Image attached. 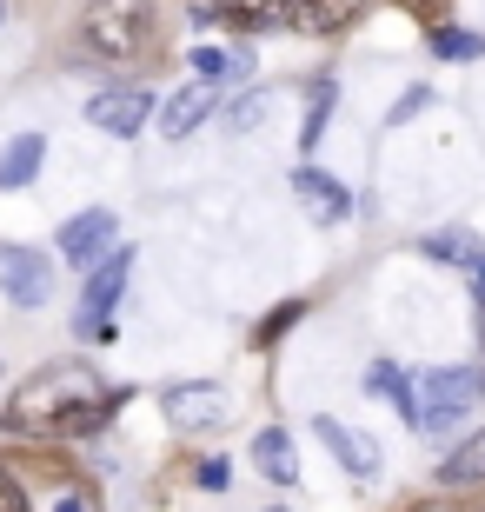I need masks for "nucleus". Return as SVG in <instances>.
Here are the masks:
<instances>
[{
  "label": "nucleus",
  "instance_id": "obj_1",
  "mask_svg": "<svg viewBox=\"0 0 485 512\" xmlns=\"http://www.w3.org/2000/svg\"><path fill=\"white\" fill-rule=\"evenodd\" d=\"M113 399H120V393L100 380L94 366L54 360V366H40L34 380H27L14 399H7V426H14V433H54V439H74V433H94L100 419H107Z\"/></svg>",
  "mask_w": 485,
  "mask_h": 512
},
{
  "label": "nucleus",
  "instance_id": "obj_2",
  "mask_svg": "<svg viewBox=\"0 0 485 512\" xmlns=\"http://www.w3.org/2000/svg\"><path fill=\"white\" fill-rule=\"evenodd\" d=\"M80 40H87L100 60L147 54V40H153V0H94V7L80 14Z\"/></svg>",
  "mask_w": 485,
  "mask_h": 512
},
{
  "label": "nucleus",
  "instance_id": "obj_3",
  "mask_svg": "<svg viewBox=\"0 0 485 512\" xmlns=\"http://www.w3.org/2000/svg\"><path fill=\"white\" fill-rule=\"evenodd\" d=\"M479 373H466V366H439V373H419L412 380V426L432 439H446L459 419L472 413V399H479Z\"/></svg>",
  "mask_w": 485,
  "mask_h": 512
},
{
  "label": "nucleus",
  "instance_id": "obj_4",
  "mask_svg": "<svg viewBox=\"0 0 485 512\" xmlns=\"http://www.w3.org/2000/svg\"><path fill=\"white\" fill-rule=\"evenodd\" d=\"M160 413L180 426V433H220L226 419H233V399H226V386L213 380H180L160 393Z\"/></svg>",
  "mask_w": 485,
  "mask_h": 512
},
{
  "label": "nucleus",
  "instance_id": "obj_5",
  "mask_svg": "<svg viewBox=\"0 0 485 512\" xmlns=\"http://www.w3.org/2000/svg\"><path fill=\"white\" fill-rule=\"evenodd\" d=\"M127 273H133V253H127V247H120L113 260H100L94 273H87V293H80V313H74V326L87 333V340H113L107 313L120 306V293H127Z\"/></svg>",
  "mask_w": 485,
  "mask_h": 512
},
{
  "label": "nucleus",
  "instance_id": "obj_6",
  "mask_svg": "<svg viewBox=\"0 0 485 512\" xmlns=\"http://www.w3.org/2000/svg\"><path fill=\"white\" fill-rule=\"evenodd\" d=\"M0 293L14 306H47L54 300V260L40 247H7L0 240Z\"/></svg>",
  "mask_w": 485,
  "mask_h": 512
},
{
  "label": "nucleus",
  "instance_id": "obj_7",
  "mask_svg": "<svg viewBox=\"0 0 485 512\" xmlns=\"http://www.w3.org/2000/svg\"><path fill=\"white\" fill-rule=\"evenodd\" d=\"M147 120H153V94L147 87H100V94L87 100V127L113 133V140L147 133Z\"/></svg>",
  "mask_w": 485,
  "mask_h": 512
},
{
  "label": "nucleus",
  "instance_id": "obj_8",
  "mask_svg": "<svg viewBox=\"0 0 485 512\" xmlns=\"http://www.w3.org/2000/svg\"><path fill=\"white\" fill-rule=\"evenodd\" d=\"M113 233H120V220H113L107 207H87V213H74L67 227H60V260H74V266H87L94 273V260H113Z\"/></svg>",
  "mask_w": 485,
  "mask_h": 512
},
{
  "label": "nucleus",
  "instance_id": "obj_9",
  "mask_svg": "<svg viewBox=\"0 0 485 512\" xmlns=\"http://www.w3.org/2000/svg\"><path fill=\"white\" fill-rule=\"evenodd\" d=\"M293 193H299V207L313 213L319 227H339L346 213H353V193L339 187L326 167H313V160H299V173H293Z\"/></svg>",
  "mask_w": 485,
  "mask_h": 512
},
{
  "label": "nucleus",
  "instance_id": "obj_10",
  "mask_svg": "<svg viewBox=\"0 0 485 512\" xmlns=\"http://www.w3.org/2000/svg\"><path fill=\"white\" fill-rule=\"evenodd\" d=\"M313 433L333 446V459H339V466H346L353 479H373V473H379V453H373V439H366V433L339 426V419H313Z\"/></svg>",
  "mask_w": 485,
  "mask_h": 512
},
{
  "label": "nucleus",
  "instance_id": "obj_11",
  "mask_svg": "<svg viewBox=\"0 0 485 512\" xmlns=\"http://www.w3.org/2000/svg\"><path fill=\"white\" fill-rule=\"evenodd\" d=\"M359 14H366V0H293L286 27H299V34H346Z\"/></svg>",
  "mask_w": 485,
  "mask_h": 512
},
{
  "label": "nucleus",
  "instance_id": "obj_12",
  "mask_svg": "<svg viewBox=\"0 0 485 512\" xmlns=\"http://www.w3.org/2000/svg\"><path fill=\"white\" fill-rule=\"evenodd\" d=\"M206 114H213V87H206V80H193V87H180V94L160 107V133H167V140H187Z\"/></svg>",
  "mask_w": 485,
  "mask_h": 512
},
{
  "label": "nucleus",
  "instance_id": "obj_13",
  "mask_svg": "<svg viewBox=\"0 0 485 512\" xmlns=\"http://www.w3.org/2000/svg\"><path fill=\"white\" fill-rule=\"evenodd\" d=\"M40 160H47V133H20V140H7V147H0V193H20L40 173Z\"/></svg>",
  "mask_w": 485,
  "mask_h": 512
},
{
  "label": "nucleus",
  "instance_id": "obj_14",
  "mask_svg": "<svg viewBox=\"0 0 485 512\" xmlns=\"http://www.w3.org/2000/svg\"><path fill=\"white\" fill-rule=\"evenodd\" d=\"M253 466H260L273 486H293L299 479V453H293V439L280 433V426H266V433H253Z\"/></svg>",
  "mask_w": 485,
  "mask_h": 512
},
{
  "label": "nucleus",
  "instance_id": "obj_15",
  "mask_svg": "<svg viewBox=\"0 0 485 512\" xmlns=\"http://www.w3.org/2000/svg\"><path fill=\"white\" fill-rule=\"evenodd\" d=\"M479 479H485V426L466 433L446 459H439V486H479Z\"/></svg>",
  "mask_w": 485,
  "mask_h": 512
},
{
  "label": "nucleus",
  "instance_id": "obj_16",
  "mask_svg": "<svg viewBox=\"0 0 485 512\" xmlns=\"http://www.w3.org/2000/svg\"><path fill=\"white\" fill-rule=\"evenodd\" d=\"M213 14L246 27V34H260V27H280V20L293 14V0H213Z\"/></svg>",
  "mask_w": 485,
  "mask_h": 512
},
{
  "label": "nucleus",
  "instance_id": "obj_17",
  "mask_svg": "<svg viewBox=\"0 0 485 512\" xmlns=\"http://www.w3.org/2000/svg\"><path fill=\"white\" fill-rule=\"evenodd\" d=\"M426 253L432 260H459V266H485V253H479V240H472V233H426Z\"/></svg>",
  "mask_w": 485,
  "mask_h": 512
},
{
  "label": "nucleus",
  "instance_id": "obj_18",
  "mask_svg": "<svg viewBox=\"0 0 485 512\" xmlns=\"http://www.w3.org/2000/svg\"><path fill=\"white\" fill-rule=\"evenodd\" d=\"M326 114H333V80H319V87H313V114H306V127H299V153H313V147H319Z\"/></svg>",
  "mask_w": 485,
  "mask_h": 512
},
{
  "label": "nucleus",
  "instance_id": "obj_19",
  "mask_svg": "<svg viewBox=\"0 0 485 512\" xmlns=\"http://www.w3.org/2000/svg\"><path fill=\"white\" fill-rule=\"evenodd\" d=\"M193 74H200L206 87H220V80H233V74H240V60H233V54H220V47H193Z\"/></svg>",
  "mask_w": 485,
  "mask_h": 512
},
{
  "label": "nucleus",
  "instance_id": "obj_20",
  "mask_svg": "<svg viewBox=\"0 0 485 512\" xmlns=\"http://www.w3.org/2000/svg\"><path fill=\"white\" fill-rule=\"evenodd\" d=\"M432 47H439L446 60H472V54H479V34H459V27H446V34H432Z\"/></svg>",
  "mask_w": 485,
  "mask_h": 512
},
{
  "label": "nucleus",
  "instance_id": "obj_21",
  "mask_svg": "<svg viewBox=\"0 0 485 512\" xmlns=\"http://www.w3.org/2000/svg\"><path fill=\"white\" fill-rule=\"evenodd\" d=\"M0 512H27V493L14 486V473L0 466Z\"/></svg>",
  "mask_w": 485,
  "mask_h": 512
},
{
  "label": "nucleus",
  "instance_id": "obj_22",
  "mask_svg": "<svg viewBox=\"0 0 485 512\" xmlns=\"http://www.w3.org/2000/svg\"><path fill=\"white\" fill-rule=\"evenodd\" d=\"M200 486H213V493H220V486H226V459H206V466H200Z\"/></svg>",
  "mask_w": 485,
  "mask_h": 512
},
{
  "label": "nucleus",
  "instance_id": "obj_23",
  "mask_svg": "<svg viewBox=\"0 0 485 512\" xmlns=\"http://www.w3.org/2000/svg\"><path fill=\"white\" fill-rule=\"evenodd\" d=\"M419 107H426V87H412V94L399 100V107H392V120H406V114H419Z\"/></svg>",
  "mask_w": 485,
  "mask_h": 512
},
{
  "label": "nucleus",
  "instance_id": "obj_24",
  "mask_svg": "<svg viewBox=\"0 0 485 512\" xmlns=\"http://www.w3.org/2000/svg\"><path fill=\"white\" fill-rule=\"evenodd\" d=\"M54 512H87V506H80V493H60V506Z\"/></svg>",
  "mask_w": 485,
  "mask_h": 512
},
{
  "label": "nucleus",
  "instance_id": "obj_25",
  "mask_svg": "<svg viewBox=\"0 0 485 512\" xmlns=\"http://www.w3.org/2000/svg\"><path fill=\"white\" fill-rule=\"evenodd\" d=\"M479 300H485V266H479Z\"/></svg>",
  "mask_w": 485,
  "mask_h": 512
},
{
  "label": "nucleus",
  "instance_id": "obj_26",
  "mask_svg": "<svg viewBox=\"0 0 485 512\" xmlns=\"http://www.w3.org/2000/svg\"><path fill=\"white\" fill-rule=\"evenodd\" d=\"M0 20H7V0H0Z\"/></svg>",
  "mask_w": 485,
  "mask_h": 512
},
{
  "label": "nucleus",
  "instance_id": "obj_27",
  "mask_svg": "<svg viewBox=\"0 0 485 512\" xmlns=\"http://www.w3.org/2000/svg\"><path fill=\"white\" fill-rule=\"evenodd\" d=\"M266 512H286V506H266Z\"/></svg>",
  "mask_w": 485,
  "mask_h": 512
}]
</instances>
